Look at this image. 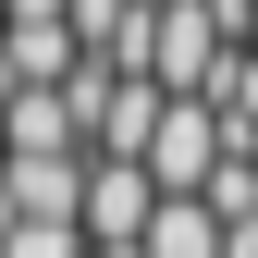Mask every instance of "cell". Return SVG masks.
Here are the masks:
<instances>
[{"label": "cell", "instance_id": "1", "mask_svg": "<svg viewBox=\"0 0 258 258\" xmlns=\"http://www.w3.org/2000/svg\"><path fill=\"white\" fill-rule=\"evenodd\" d=\"M86 99L74 86H13L0 99V160H86Z\"/></svg>", "mask_w": 258, "mask_h": 258}, {"label": "cell", "instance_id": "2", "mask_svg": "<svg viewBox=\"0 0 258 258\" xmlns=\"http://www.w3.org/2000/svg\"><path fill=\"white\" fill-rule=\"evenodd\" d=\"M148 221H160L148 160H86V246H148Z\"/></svg>", "mask_w": 258, "mask_h": 258}, {"label": "cell", "instance_id": "3", "mask_svg": "<svg viewBox=\"0 0 258 258\" xmlns=\"http://www.w3.org/2000/svg\"><path fill=\"white\" fill-rule=\"evenodd\" d=\"M86 160H0V221H86Z\"/></svg>", "mask_w": 258, "mask_h": 258}, {"label": "cell", "instance_id": "4", "mask_svg": "<svg viewBox=\"0 0 258 258\" xmlns=\"http://www.w3.org/2000/svg\"><path fill=\"white\" fill-rule=\"evenodd\" d=\"M74 74H86L74 25H0V99H13V86H74Z\"/></svg>", "mask_w": 258, "mask_h": 258}, {"label": "cell", "instance_id": "5", "mask_svg": "<svg viewBox=\"0 0 258 258\" xmlns=\"http://www.w3.org/2000/svg\"><path fill=\"white\" fill-rule=\"evenodd\" d=\"M148 258H234V234H221V209H209V197H160Z\"/></svg>", "mask_w": 258, "mask_h": 258}, {"label": "cell", "instance_id": "6", "mask_svg": "<svg viewBox=\"0 0 258 258\" xmlns=\"http://www.w3.org/2000/svg\"><path fill=\"white\" fill-rule=\"evenodd\" d=\"M0 258H99L86 221H0Z\"/></svg>", "mask_w": 258, "mask_h": 258}, {"label": "cell", "instance_id": "7", "mask_svg": "<svg viewBox=\"0 0 258 258\" xmlns=\"http://www.w3.org/2000/svg\"><path fill=\"white\" fill-rule=\"evenodd\" d=\"M246 61H258V0H246Z\"/></svg>", "mask_w": 258, "mask_h": 258}, {"label": "cell", "instance_id": "8", "mask_svg": "<svg viewBox=\"0 0 258 258\" xmlns=\"http://www.w3.org/2000/svg\"><path fill=\"white\" fill-rule=\"evenodd\" d=\"M246 160H258V148H246Z\"/></svg>", "mask_w": 258, "mask_h": 258}]
</instances>
